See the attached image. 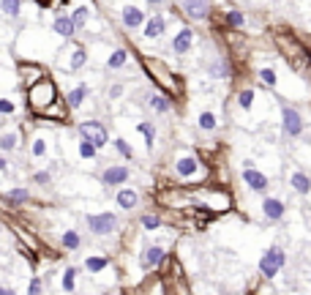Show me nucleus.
I'll use <instances>...</instances> for the list:
<instances>
[{
	"instance_id": "nucleus-1",
	"label": "nucleus",
	"mask_w": 311,
	"mask_h": 295,
	"mask_svg": "<svg viewBox=\"0 0 311 295\" xmlns=\"http://www.w3.org/2000/svg\"><path fill=\"white\" fill-rule=\"evenodd\" d=\"M284 260H286V254H284L281 246H270V249L265 252V257H262V262H259V274L265 279H273L278 270H281Z\"/></svg>"
},
{
	"instance_id": "nucleus-2",
	"label": "nucleus",
	"mask_w": 311,
	"mask_h": 295,
	"mask_svg": "<svg viewBox=\"0 0 311 295\" xmlns=\"http://www.w3.org/2000/svg\"><path fill=\"white\" fill-rule=\"evenodd\" d=\"M52 99H55V85L50 82V79L36 82L33 87H30V93H28V101H30V107H33V109H44Z\"/></svg>"
},
{
	"instance_id": "nucleus-3",
	"label": "nucleus",
	"mask_w": 311,
	"mask_h": 295,
	"mask_svg": "<svg viewBox=\"0 0 311 295\" xmlns=\"http://www.w3.org/2000/svg\"><path fill=\"white\" fill-rule=\"evenodd\" d=\"M79 137H82V142H87V145L93 148H101L107 145V129L99 123V121H85L82 126H79Z\"/></svg>"
},
{
	"instance_id": "nucleus-4",
	"label": "nucleus",
	"mask_w": 311,
	"mask_h": 295,
	"mask_svg": "<svg viewBox=\"0 0 311 295\" xmlns=\"http://www.w3.org/2000/svg\"><path fill=\"white\" fill-rule=\"evenodd\" d=\"M87 227L95 235H107L117 227V216H112V213H95V216H87Z\"/></svg>"
},
{
	"instance_id": "nucleus-5",
	"label": "nucleus",
	"mask_w": 311,
	"mask_h": 295,
	"mask_svg": "<svg viewBox=\"0 0 311 295\" xmlns=\"http://www.w3.org/2000/svg\"><path fill=\"white\" fill-rule=\"evenodd\" d=\"M281 118H284V131L290 137H300L303 134V118L295 107H284L281 109Z\"/></svg>"
},
{
	"instance_id": "nucleus-6",
	"label": "nucleus",
	"mask_w": 311,
	"mask_h": 295,
	"mask_svg": "<svg viewBox=\"0 0 311 295\" xmlns=\"http://www.w3.org/2000/svg\"><path fill=\"white\" fill-rule=\"evenodd\" d=\"M262 211H265V216L270 221H278L284 216V202L276 200V197H265V200H262Z\"/></svg>"
},
{
	"instance_id": "nucleus-7",
	"label": "nucleus",
	"mask_w": 311,
	"mask_h": 295,
	"mask_svg": "<svg viewBox=\"0 0 311 295\" xmlns=\"http://www.w3.org/2000/svg\"><path fill=\"white\" fill-rule=\"evenodd\" d=\"M129 167H109V170H104L101 175V180L104 183H109V186H117V183H123V180H129Z\"/></svg>"
},
{
	"instance_id": "nucleus-8",
	"label": "nucleus",
	"mask_w": 311,
	"mask_h": 295,
	"mask_svg": "<svg viewBox=\"0 0 311 295\" xmlns=\"http://www.w3.org/2000/svg\"><path fill=\"white\" fill-rule=\"evenodd\" d=\"M191 38H194V33H191L188 28H183L180 33L172 38V50L178 52V55H186V52L191 50Z\"/></svg>"
},
{
	"instance_id": "nucleus-9",
	"label": "nucleus",
	"mask_w": 311,
	"mask_h": 295,
	"mask_svg": "<svg viewBox=\"0 0 311 295\" xmlns=\"http://www.w3.org/2000/svg\"><path fill=\"white\" fill-rule=\"evenodd\" d=\"M197 170H199V164H197V158H191V156L178 158V164H175V172H178L180 178H194Z\"/></svg>"
},
{
	"instance_id": "nucleus-10",
	"label": "nucleus",
	"mask_w": 311,
	"mask_h": 295,
	"mask_svg": "<svg viewBox=\"0 0 311 295\" xmlns=\"http://www.w3.org/2000/svg\"><path fill=\"white\" fill-rule=\"evenodd\" d=\"M164 249H161V246H150V249L145 252V254H142V268H145V270H150V268H156L158 265V262H161L164 260Z\"/></svg>"
},
{
	"instance_id": "nucleus-11",
	"label": "nucleus",
	"mask_w": 311,
	"mask_h": 295,
	"mask_svg": "<svg viewBox=\"0 0 311 295\" xmlns=\"http://www.w3.org/2000/svg\"><path fill=\"white\" fill-rule=\"evenodd\" d=\"M243 180L249 183V186H251L254 191H265V189H268V178H265V175H262V172L251 170V167H249V170L243 172Z\"/></svg>"
},
{
	"instance_id": "nucleus-12",
	"label": "nucleus",
	"mask_w": 311,
	"mask_h": 295,
	"mask_svg": "<svg viewBox=\"0 0 311 295\" xmlns=\"http://www.w3.org/2000/svg\"><path fill=\"white\" fill-rule=\"evenodd\" d=\"M145 22V14H142L137 6H126L123 9V25L126 28H139Z\"/></svg>"
},
{
	"instance_id": "nucleus-13",
	"label": "nucleus",
	"mask_w": 311,
	"mask_h": 295,
	"mask_svg": "<svg viewBox=\"0 0 311 295\" xmlns=\"http://www.w3.org/2000/svg\"><path fill=\"white\" fill-rule=\"evenodd\" d=\"M137 202H139V194L134 189H121V191H117V205H121V208L131 211Z\"/></svg>"
},
{
	"instance_id": "nucleus-14",
	"label": "nucleus",
	"mask_w": 311,
	"mask_h": 295,
	"mask_svg": "<svg viewBox=\"0 0 311 295\" xmlns=\"http://www.w3.org/2000/svg\"><path fill=\"white\" fill-rule=\"evenodd\" d=\"M290 183H292V189L298 191V194H308V191H311V178L306 172H292Z\"/></svg>"
},
{
	"instance_id": "nucleus-15",
	"label": "nucleus",
	"mask_w": 311,
	"mask_h": 295,
	"mask_svg": "<svg viewBox=\"0 0 311 295\" xmlns=\"http://www.w3.org/2000/svg\"><path fill=\"white\" fill-rule=\"evenodd\" d=\"M164 28H166V19L164 17H153V19H148V25H145V36L148 38H158L164 33Z\"/></svg>"
},
{
	"instance_id": "nucleus-16",
	"label": "nucleus",
	"mask_w": 311,
	"mask_h": 295,
	"mask_svg": "<svg viewBox=\"0 0 311 295\" xmlns=\"http://www.w3.org/2000/svg\"><path fill=\"white\" fill-rule=\"evenodd\" d=\"M55 30H58V33L60 36H66V38H71V36H74V22H71V17H58V19H55Z\"/></svg>"
},
{
	"instance_id": "nucleus-17",
	"label": "nucleus",
	"mask_w": 311,
	"mask_h": 295,
	"mask_svg": "<svg viewBox=\"0 0 311 295\" xmlns=\"http://www.w3.org/2000/svg\"><path fill=\"white\" fill-rule=\"evenodd\" d=\"M87 90H90V87H87V85H79V87H74V90L68 93V107H71V109H77V107H79V104H82V101H85Z\"/></svg>"
},
{
	"instance_id": "nucleus-18",
	"label": "nucleus",
	"mask_w": 311,
	"mask_h": 295,
	"mask_svg": "<svg viewBox=\"0 0 311 295\" xmlns=\"http://www.w3.org/2000/svg\"><path fill=\"white\" fill-rule=\"evenodd\" d=\"M183 11L191 14L194 19H199V17H205V14L210 11V3H183Z\"/></svg>"
},
{
	"instance_id": "nucleus-19",
	"label": "nucleus",
	"mask_w": 311,
	"mask_h": 295,
	"mask_svg": "<svg viewBox=\"0 0 311 295\" xmlns=\"http://www.w3.org/2000/svg\"><path fill=\"white\" fill-rule=\"evenodd\" d=\"M22 77H25V85H28V87H33V85H36V79H38V82H41L44 71H41V69H30V66H22Z\"/></svg>"
},
{
	"instance_id": "nucleus-20",
	"label": "nucleus",
	"mask_w": 311,
	"mask_h": 295,
	"mask_svg": "<svg viewBox=\"0 0 311 295\" xmlns=\"http://www.w3.org/2000/svg\"><path fill=\"white\" fill-rule=\"evenodd\" d=\"M107 265H109L107 257H87V260H85V268L90 270V274H99V270H104Z\"/></svg>"
},
{
	"instance_id": "nucleus-21",
	"label": "nucleus",
	"mask_w": 311,
	"mask_h": 295,
	"mask_svg": "<svg viewBox=\"0 0 311 295\" xmlns=\"http://www.w3.org/2000/svg\"><path fill=\"white\" fill-rule=\"evenodd\" d=\"M79 243H82V238H79V233H74V230H68V233H63V246L66 249H79Z\"/></svg>"
},
{
	"instance_id": "nucleus-22",
	"label": "nucleus",
	"mask_w": 311,
	"mask_h": 295,
	"mask_svg": "<svg viewBox=\"0 0 311 295\" xmlns=\"http://www.w3.org/2000/svg\"><path fill=\"white\" fill-rule=\"evenodd\" d=\"M148 104H150V109H156V112H166V109H170V101L164 99V96H150L148 99Z\"/></svg>"
},
{
	"instance_id": "nucleus-23",
	"label": "nucleus",
	"mask_w": 311,
	"mask_h": 295,
	"mask_svg": "<svg viewBox=\"0 0 311 295\" xmlns=\"http://www.w3.org/2000/svg\"><path fill=\"white\" fill-rule=\"evenodd\" d=\"M74 279H77V270H74V268H66V270H63V290H66V292H74V287H77Z\"/></svg>"
},
{
	"instance_id": "nucleus-24",
	"label": "nucleus",
	"mask_w": 311,
	"mask_h": 295,
	"mask_svg": "<svg viewBox=\"0 0 311 295\" xmlns=\"http://www.w3.org/2000/svg\"><path fill=\"white\" fill-rule=\"evenodd\" d=\"M126 58H129V55H126V50H115L112 55H109L107 66H109V69H121L123 63H126Z\"/></svg>"
},
{
	"instance_id": "nucleus-25",
	"label": "nucleus",
	"mask_w": 311,
	"mask_h": 295,
	"mask_svg": "<svg viewBox=\"0 0 311 295\" xmlns=\"http://www.w3.org/2000/svg\"><path fill=\"white\" fill-rule=\"evenodd\" d=\"M6 200H9L11 205H22V202H28V191L25 189H11Z\"/></svg>"
},
{
	"instance_id": "nucleus-26",
	"label": "nucleus",
	"mask_w": 311,
	"mask_h": 295,
	"mask_svg": "<svg viewBox=\"0 0 311 295\" xmlns=\"http://www.w3.org/2000/svg\"><path fill=\"white\" fill-rule=\"evenodd\" d=\"M199 126H202L205 131H213V129H216V115H213V112H202V115H199Z\"/></svg>"
},
{
	"instance_id": "nucleus-27",
	"label": "nucleus",
	"mask_w": 311,
	"mask_h": 295,
	"mask_svg": "<svg viewBox=\"0 0 311 295\" xmlns=\"http://www.w3.org/2000/svg\"><path fill=\"white\" fill-rule=\"evenodd\" d=\"M71 22H74V28H82L85 25V22H87V9H85V6H79V9L71 14Z\"/></svg>"
},
{
	"instance_id": "nucleus-28",
	"label": "nucleus",
	"mask_w": 311,
	"mask_h": 295,
	"mask_svg": "<svg viewBox=\"0 0 311 295\" xmlns=\"http://www.w3.org/2000/svg\"><path fill=\"white\" fill-rule=\"evenodd\" d=\"M85 66V50H74V55H71V71H79Z\"/></svg>"
},
{
	"instance_id": "nucleus-29",
	"label": "nucleus",
	"mask_w": 311,
	"mask_h": 295,
	"mask_svg": "<svg viewBox=\"0 0 311 295\" xmlns=\"http://www.w3.org/2000/svg\"><path fill=\"white\" fill-rule=\"evenodd\" d=\"M17 148V134H3V137H0V150H14Z\"/></svg>"
},
{
	"instance_id": "nucleus-30",
	"label": "nucleus",
	"mask_w": 311,
	"mask_h": 295,
	"mask_svg": "<svg viewBox=\"0 0 311 295\" xmlns=\"http://www.w3.org/2000/svg\"><path fill=\"white\" fill-rule=\"evenodd\" d=\"M237 104H241L243 109H249L254 104V90H241V96H237Z\"/></svg>"
},
{
	"instance_id": "nucleus-31",
	"label": "nucleus",
	"mask_w": 311,
	"mask_h": 295,
	"mask_svg": "<svg viewBox=\"0 0 311 295\" xmlns=\"http://www.w3.org/2000/svg\"><path fill=\"white\" fill-rule=\"evenodd\" d=\"M210 74H213V77H227V74H229L227 63H224V60H216V63L210 66Z\"/></svg>"
},
{
	"instance_id": "nucleus-32",
	"label": "nucleus",
	"mask_w": 311,
	"mask_h": 295,
	"mask_svg": "<svg viewBox=\"0 0 311 295\" xmlns=\"http://www.w3.org/2000/svg\"><path fill=\"white\" fill-rule=\"evenodd\" d=\"M227 22H229L232 28H243V22H246V19H243V14H241V11H229V14H227Z\"/></svg>"
},
{
	"instance_id": "nucleus-33",
	"label": "nucleus",
	"mask_w": 311,
	"mask_h": 295,
	"mask_svg": "<svg viewBox=\"0 0 311 295\" xmlns=\"http://www.w3.org/2000/svg\"><path fill=\"white\" fill-rule=\"evenodd\" d=\"M259 79H262V82H265L268 87H273V85H276V74H273V69H262V71H259Z\"/></svg>"
},
{
	"instance_id": "nucleus-34",
	"label": "nucleus",
	"mask_w": 311,
	"mask_h": 295,
	"mask_svg": "<svg viewBox=\"0 0 311 295\" xmlns=\"http://www.w3.org/2000/svg\"><path fill=\"white\" fill-rule=\"evenodd\" d=\"M115 148L121 150V153H123L126 158H134V150H131V145H129L126 140H115Z\"/></svg>"
},
{
	"instance_id": "nucleus-35",
	"label": "nucleus",
	"mask_w": 311,
	"mask_h": 295,
	"mask_svg": "<svg viewBox=\"0 0 311 295\" xmlns=\"http://www.w3.org/2000/svg\"><path fill=\"white\" fill-rule=\"evenodd\" d=\"M139 131L145 134V140H148V148H153V126H150V123H139Z\"/></svg>"
},
{
	"instance_id": "nucleus-36",
	"label": "nucleus",
	"mask_w": 311,
	"mask_h": 295,
	"mask_svg": "<svg viewBox=\"0 0 311 295\" xmlns=\"http://www.w3.org/2000/svg\"><path fill=\"white\" fill-rule=\"evenodd\" d=\"M142 224H145L148 230H156V227H161V219H158V216H150V213H148V216H142Z\"/></svg>"
},
{
	"instance_id": "nucleus-37",
	"label": "nucleus",
	"mask_w": 311,
	"mask_h": 295,
	"mask_svg": "<svg viewBox=\"0 0 311 295\" xmlns=\"http://www.w3.org/2000/svg\"><path fill=\"white\" fill-rule=\"evenodd\" d=\"M79 156L82 158H95V148L87 145V142H82V145H79Z\"/></svg>"
},
{
	"instance_id": "nucleus-38",
	"label": "nucleus",
	"mask_w": 311,
	"mask_h": 295,
	"mask_svg": "<svg viewBox=\"0 0 311 295\" xmlns=\"http://www.w3.org/2000/svg\"><path fill=\"white\" fill-rule=\"evenodd\" d=\"M0 9H3L6 14H11V17H17V14H19V3H14V0H11V3H0Z\"/></svg>"
},
{
	"instance_id": "nucleus-39",
	"label": "nucleus",
	"mask_w": 311,
	"mask_h": 295,
	"mask_svg": "<svg viewBox=\"0 0 311 295\" xmlns=\"http://www.w3.org/2000/svg\"><path fill=\"white\" fill-rule=\"evenodd\" d=\"M14 112V104L9 99H0V115H11Z\"/></svg>"
},
{
	"instance_id": "nucleus-40",
	"label": "nucleus",
	"mask_w": 311,
	"mask_h": 295,
	"mask_svg": "<svg viewBox=\"0 0 311 295\" xmlns=\"http://www.w3.org/2000/svg\"><path fill=\"white\" fill-rule=\"evenodd\" d=\"M44 153H46L44 140H36V142H33V156H44Z\"/></svg>"
},
{
	"instance_id": "nucleus-41",
	"label": "nucleus",
	"mask_w": 311,
	"mask_h": 295,
	"mask_svg": "<svg viewBox=\"0 0 311 295\" xmlns=\"http://www.w3.org/2000/svg\"><path fill=\"white\" fill-rule=\"evenodd\" d=\"M28 295H41V282H38V279H33V282H30Z\"/></svg>"
},
{
	"instance_id": "nucleus-42",
	"label": "nucleus",
	"mask_w": 311,
	"mask_h": 295,
	"mask_svg": "<svg viewBox=\"0 0 311 295\" xmlns=\"http://www.w3.org/2000/svg\"><path fill=\"white\" fill-rule=\"evenodd\" d=\"M36 183H50V172H38L36 175Z\"/></svg>"
},
{
	"instance_id": "nucleus-43",
	"label": "nucleus",
	"mask_w": 311,
	"mask_h": 295,
	"mask_svg": "<svg viewBox=\"0 0 311 295\" xmlns=\"http://www.w3.org/2000/svg\"><path fill=\"white\" fill-rule=\"evenodd\" d=\"M123 93V87L121 85H115V87H109V96H112V99H117V96Z\"/></svg>"
},
{
	"instance_id": "nucleus-44",
	"label": "nucleus",
	"mask_w": 311,
	"mask_h": 295,
	"mask_svg": "<svg viewBox=\"0 0 311 295\" xmlns=\"http://www.w3.org/2000/svg\"><path fill=\"white\" fill-rule=\"evenodd\" d=\"M0 295H17V292L9 290V287H0Z\"/></svg>"
},
{
	"instance_id": "nucleus-45",
	"label": "nucleus",
	"mask_w": 311,
	"mask_h": 295,
	"mask_svg": "<svg viewBox=\"0 0 311 295\" xmlns=\"http://www.w3.org/2000/svg\"><path fill=\"white\" fill-rule=\"evenodd\" d=\"M0 170H6V158H0Z\"/></svg>"
}]
</instances>
